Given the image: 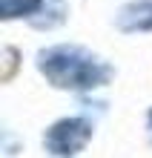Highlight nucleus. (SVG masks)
I'll return each instance as SVG.
<instances>
[{
	"instance_id": "obj_1",
	"label": "nucleus",
	"mask_w": 152,
	"mask_h": 158,
	"mask_svg": "<svg viewBox=\"0 0 152 158\" xmlns=\"http://www.w3.org/2000/svg\"><path fill=\"white\" fill-rule=\"evenodd\" d=\"M37 69L55 89L66 92H89L98 86H106L112 81V66L101 55H95L83 46L60 43L49 46L37 55Z\"/></svg>"
},
{
	"instance_id": "obj_2",
	"label": "nucleus",
	"mask_w": 152,
	"mask_h": 158,
	"mask_svg": "<svg viewBox=\"0 0 152 158\" xmlns=\"http://www.w3.org/2000/svg\"><path fill=\"white\" fill-rule=\"evenodd\" d=\"M89 141H92V124L86 118H60L43 135V147L52 155H75Z\"/></svg>"
},
{
	"instance_id": "obj_3",
	"label": "nucleus",
	"mask_w": 152,
	"mask_h": 158,
	"mask_svg": "<svg viewBox=\"0 0 152 158\" xmlns=\"http://www.w3.org/2000/svg\"><path fill=\"white\" fill-rule=\"evenodd\" d=\"M115 23L121 32H152V0H129L118 9Z\"/></svg>"
},
{
	"instance_id": "obj_4",
	"label": "nucleus",
	"mask_w": 152,
	"mask_h": 158,
	"mask_svg": "<svg viewBox=\"0 0 152 158\" xmlns=\"http://www.w3.org/2000/svg\"><path fill=\"white\" fill-rule=\"evenodd\" d=\"M43 0H0V17L3 20H17V17H32L43 9Z\"/></svg>"
}]
</instances>
